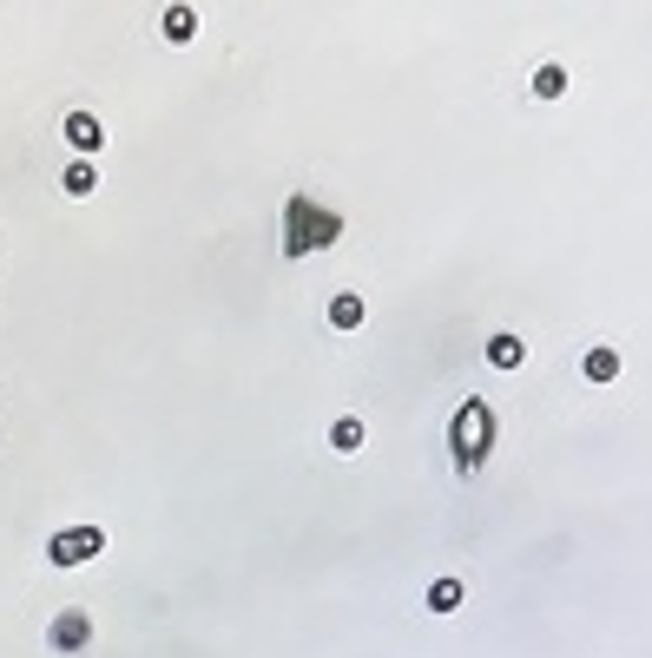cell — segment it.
Instances as JSON below:
<instances>
[{
    "mask_svg": "<svg viewBox=\"0 0 652 658\" xmlns=\"http://www.w3.org/2000/svg\"><path fill=\"white\" fill-rule=\"evenodd\" d=\"M488 448H494V408L481 395H468L448 422V455H455V474H481L488 468Z\"/></svg>",
    "mask_w": 652,
    "mask_h": 658,
    "instance_id": "cell-1",
    "label": "cell"
},
{
    "mask_svg": "<svg viewBox=\"0 0 652 658\" xmlns=\"http://www.w3.org/2000/svg\"><path fill=\"white\" fill-rule=\"evenodd\" d=\"M343 237V218H336L330 204H310L297 191L290 198V237H284V257H303V251H323V244H336Z\"/></svg>",
    "mask_w": 652,
    "mask_h": 658,
    "instance_id": "cell-2",
    "label": "cell"
},
{
    "mask_svg": "<svg viewBox=\"0 0 652 658\" xmlns=\"http://www.w3.org/2000/svg\"><path fill=\"white\" fill-rule=\"evenodd\" d=\"M106 553V527H60L47 540V566H86Z\"/></svg>",
    "mask_w": 652,
    "mask_h": 658,
    "instance_id": "cell-3",
    "label": "cell"
},
{
    "mask_svg": "<svg viewBox=\"0 0 652 658\" xmlns=\"http://www.w3.org/2000/svg\"><path fill=\"white\" fill-rule=\"evenodd\" d=\"M86 639H93V619H86L80 606H73V612H60V619L47 626V645H53V652H80Z\"/></svg>",
    "mask_w": 652,
    "mask_h": 658,
    "instance_id": "cell-4",
    "label": "cell"
},
{
    "mask_svg": "<svg viewBox=\"0 0 652 658\" xmlns=\"http://www.w3.org/2000/svg\"><path fill=\"white\" fill-rule=\"evenodd\" d=\"M66 139H73V152H86V158H93L99 145H106V126H99L93 112H66Z\"/></svg>",
    "mask_w": 652,
    "mask_h": 658,
    "instance_id": "cell-5",
    "label": "cell"
},
{
    "mask_svg": "<svg viewBox=\"0 0 652 658\" xmlns=\"http://www.w3.org/2000/svg\"><path fill=\"white\" fill-rule=\"evenodd\" d=\"M521 362H527V343L514 336V329L488 336V369H521Z\"/></svg>",
    "mask_w": 652,
    "mask_h": 658,
    "instance_id": "cell-6",
    "label": "cell"
},
{
    "mask_svg": "<svg viewBox=\"0 0 652 658\" xmlns=\"http://www.w3.org/2000/svg\"><path fill=\"white\" fill-rule=\"evenodd\" d=\"M60 185H66V198H86V191L99 185V165H93V158H73V165L60 172Z\"/></svg>",
    "mask_w": 652,
    "mask_h": 658,
    "instance_id": "cell-7",
    "label": "cell"
},
{
    "mask_svg": "<svg viewBox=\"0 0 652 658\" xmlns=\"http://www.w3.org/2000/svg\"><path fill=\"white\" fill-rule=\"evenodd\" d=\"M159 27H165V40H178V47H185L191 33H198V7H165Z\"/></svg>",
    "mask_w": 652,
    "mask_h": 658,
    "instance_id": "cell-8",
    "label": "cell"
},
{
    "mask_svg": "<svg viewBox=\"0 0 652 658\" xmlns=\"http://www.w3.org/2000/svg\"><path fill=\"white\" fill-rule=\"evenodd\" d=\"M462 599H468L462 580H435V586H429V612H455Z\"/></svg>",
    "mask_w": 652,
    "mask_h": 658,
    "instance_id": "cell-9",
    "label": "cell"
},
{
    "mask_svg": "<svg viewBox=\"0 0 652 658\" xmlns=\"http://www.w3.org/2000/svg\"><path fill=\"white\" fill-rule=\"evenodd\" d=\"M330 448H336V455H356V448H363V422H356V415H343V422L330 428Z\"/></svg>",
    "mask_w": 652,
    "mask_h": 658,
    "instance_id": "cell-10",
    "label": "cell"
},
{
    "mask_svg": "<svg viewBox=\"0 0 652 658\" xmlns=\"http://www.w3.org/2000/svg\"><path fill=\"white\" fill-rule=\"evenodd\" d=\"M620 376V349H587V382H613Z\"/></svg>",
    "mask_w": 652,
    "mask_h": 658,
    "instance_id": "cell-11",
    "label": "cell"
},
{
    "mask_svg": "<svg viewBox=\"0 0 652 658\" xmlns=\"http://www.w3.org/2000/svg\"><path fill=\"white\" fill-rule=\"evenodd\" d=\"M330 329H363V297H336L330 303Z\"/></svg>",
    "mask_w": 652,
    "mask_h": 658,
    "instance_id": "cell-12",
    "label": "cell"
},
{
    "mask_svg": "<svg viewBox=\"0 0 652 658\" xmlns=\"http://www.w3.org/2000/svg\"><path fill=\"white\" fill-rule=\"evenodd\" d=\"M534 93L560 99V93H567V66H541V73H534Z\"/></svg>",
    "mask_w": 652,
    "mask_h": 658,
    "instance_id": "cell-13",
    "label": "cell"
}]
</instances>
